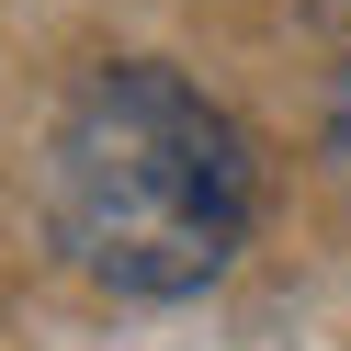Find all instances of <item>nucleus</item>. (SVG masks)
I'll return each instance as SVG.
<instances>
[{"mask_svg":"<svg viewBox=\"0 0 351 351\" xmlns=\"http://www.w3.org/2000/svg\"><path fill=\"white\" fill-rule=\"evenodd\" d=\"M250 193L238 114L159 57L91 69L46 136V227L102 295H204L250 238Z\"/></svg>","mask_w":351,"mask_h":351,"instance_id":"nucleus-1","label":"nucleus"},{"mask_svg":"<svg viewBox=\"0 0 351 351\" xmlns=\"http://www.w3.org/2000/svg\"><path fill=\"white\" fill-rule=\"evenodd\" d=\"M328 159H340V182H351V69L328 80Z\"/></svg>","mask_w":351,"mask_h":351,"instance_id":"nucleus-2","label":"nucleus"}]
</instances>
